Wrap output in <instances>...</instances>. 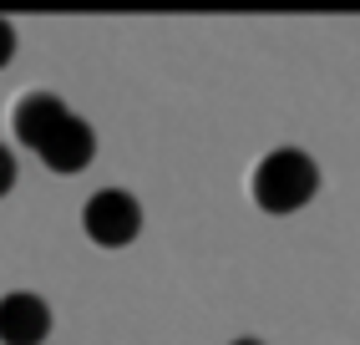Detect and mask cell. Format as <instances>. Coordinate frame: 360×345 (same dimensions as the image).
<instances>
[{
  "mask_svg": "<svg viewBox=\"0 0 360 345\" xmlns=\"http://www.w3.org/2000/svg\"><path fill=\"white\" fill-rule=\"evenodd\" d=\"M315 193H320V163L304 153V147H269L254 172H249V199L259 213H300L315 203Z\"/></svg>",
  "mask_w": 360,
  "mask_h": 345,
  "instance_id": "obj_1",
  "label": "cell"
},
{
  "mask_svg": "<svg viewBox=\"0 0 360 345\" xmlns=\"http://www.w3.org/2000/svg\"><path fill=\"white\" fill-rule=\"evenodd\" d=\"M82 234L97 244V249H127L142 234V203L127 188H97L82 203Z\"/></svg>",
  "mask_w": 360,
  "mask_h": 345,
  "instance_id": "obj_2",
  "label": "cell"
},
{
  "mask_svg": "<svg viewBox=\"0 0 360 345\" xmlns=\"http://www.w3.org/2000/svg\"><path fill=\"white\" fill-rule=\"evenodd\" d=\"M46 335H51V305L41 294H0V345H46Z\"/></svg>",
  "mask_w": 360,
  "mask_h": 345,
  "instance_id": "obj_3",
  "label": "cell"
},
{
  "mask_svg": "<svg viewBox=\"0 0 360 345\" xmlns=\"http://www.w3.org/2000/svg\"><path fill=\"white\" fill-rule=\"evenodd\" d=\"M36 158L51 168V172H61V178H71V172H86L91 158H97V132H91V122H86V117L71 112L61 127L46 137V147H41Z\"/></svg>",
  "mask_w": 360,
  "mask_h": 345,
  "instance_id": "obj_4",
  "label": "cell"
},
{
  "mask_svg": "<svg viewBox=\"0 0 360 345\" xmlns=\"http://www.w3.org/2000/svg\"><path fill=\"white\" fill-rule=\"evenodd\" d=\"M66 117H71V107L61 102V96H51V92H26V96L11 107V132H15V142L26 147V153H41L46 137H51Z\"/></svg>",
  "mask_w": 360,
  "mask_h": 345,
  "instance_id": "obj_5",
  "label": "cell"
},
{
  "mask_svg": "<svg viewBox=\"0 0 360 345\" xmlns=\"http://www.w3.org/2000/svg\"><path fill=\"white\" fill-rule=\"evenodd\" d=\"M15 188V153L6 142H0V199H6V193Z\"/></svg>",
  "mask_w": 360,
  "mask_h": 345,
  "instance_id": "obj_6",
  "label": "cell"
},
{
  "mask_svg": "<svg viewBox=\"0 0 360 345\" xmlns=\"http://www.w3.org/2000/svg\"><path fill=\"white\" fill-rule=\"evenodd\" d=\"M11 56H15V26L0 20V66H11Z\"/></svg>",
  "mask_w": 360,
  "mask_h": 345,
  "instance_id": "obj_7",
  "label": "cell"
},
{
  "mask_svg": "<svg viewBox=\"0 0 360 345\" xmlns=\"http://www.w3.org/2000/svg\"><path fill=\"white\" fill-rule=\"evenodd\" d=\"M229 345H264V340H254V335H244V340H229Z\"/></svg>",
  "mask_w": 360,
  "mask_h": 345,
  "instance_id": "obj_8",
  "label": "cell"
}]
</instances>
